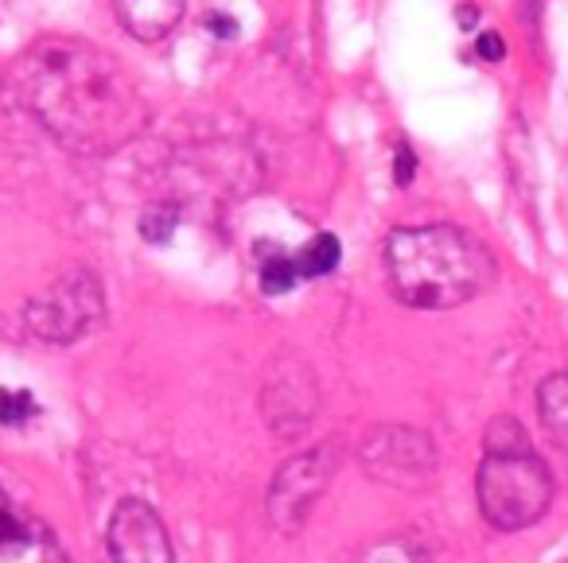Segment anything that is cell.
Listing matches in <instances>:
<instances>
[{
  "mask_svg": "<svg viewBox=\"0 0 568 563\" xmlns=\"http://www.w3.org/2000/svg\"><path fill=\"white\" fill-rule=\"evenodd\" d=\"M20 98L55 141L82 156H110L149 125V102L129 71L74 35H48L17 71Z\"/></svg>",
  "mask_w": 568,
  "mask_h": 563,
  "instance_id": "obj_1",
  "label": "cell"
},
{
  "mask_svg": "<svg viewBox=\"0 0 568 563\" xmlns=\"http://www.w3.org/2000/svg\"><path fill=\"white\" fill-rule=\"evenodd\" d=\"M389 288L405 307L417 311H452L495 284V257L467 229L433 222L389 234L386 242Z\"/></svg>",
  "mask_w": 568,
  "mask_h": 563,
  "instance_id": "obj_2",
  "label": "cell"
},
{
  "mask_svg": "<svg viewBox=\"0 0 568 563\" xmlns=\"http://www.w3.org/2000/svg\"><path fill=\"white\" fill-rule=\"evenodd\" d=\"M475 501L490 529L521 532L552 505V474L537 451L483 454L475 474Z\"/></svg>",
  "mask_w": 568,
  "mask_h": 563,
  "instance_id": "obj_3",
  "label": "cell"
},
{
  "mask_svg": "<svg viewBox=\"0 0 568 563\" xmlns=\"http://www.w3.org/2000/svg\"><path fill=\"white\" fill-rule=\"evenodd\" d=\"M105 319L102 280L90 268H71L28 299V327L51 346H71Z\"/></svg>",
  "mask_w": 568,
  "mask_h": 563,
  "instance_id": "obj_4",
  "label": "cell"
},
{
  "mask_svg": "<svg viewBox=\"0 0 568 563\" xmlns=\"http://www.w3.org/2000/svg\"><path fill=\"white\" fill-rule=\"evenodd\" d=\"M335 467H339V447L335 443H320L312 451L293 454L268 485V524L284 536H296L316 509V501L324 498Z\"/></svg>",
  "mask_w": 568,
  "mask_h": 563,
  "instance_id": "obj_5",
  "label": "cell"
},
{
  "mask_svg": "<svg viewBox=\"0 0 568 563\" xmlns=\"http://www.w3.org/2000/svg\"><path fill=\"white\" fill-rule=\"evenodd\" d=\"M358 462L374 482L397 485V490H420L436 474V443L420 428L378 423L363 436Z\"/></svg>",
  "mask_w": 568,
  "mask_h": 563,
  "instance_id": "obj_6",
  "label": "cell"
},
{
  "mask_svg": "<svg viewBox=\"0 0 568 563\" xmlns=\"http://www.w3.org/2000/svg\"><path fill=\"white\" fill-rule=\"evenodd\" d=\"M113 563H172V540L160 521V513L149 501H121L110 516V532H105Z\"/></svg>",
  "mask_w": 568,
  "mask_h": 563,
  "instance_id": "obj_7",
  "label": "cell"
},
{
  "mask_svg": "<svg viewBox=\"0 0 568 563\" xmlns=\"http://www.w3.org/2000/svg\"><path fill=\"white\" fill-rule=\"evenodd\" d=\"M316 381L312 369H304L301 361H281L276 373L261 389V412H265L268 428L284 439H296L316 416Z\"/></svg>",
  "mask_w": 568,
  "mask_h": 563,
  "instance_id": "obj_8",
  "label": "cell"
},
{
  "mask_svg": "<svg viewBox=\"0 0 568 563\" xmlns=\"http://www.w3.org/2000/svg\"><path fill=\"white\" fill-rule=\"evenodd\" d=\"M0 563H67L59 536L0 485Z\"/></svg>",
  "mask_w": 568,
  "mask_h": 563,
  "instance_id": "obj_9",
  "label": "cell"
},
{
  "mask_svg": "<svg viewBox=\"0 0 568 563\" xmlns=\"http://www.w3.org/2000/svg\"><path fill=\"white\" fill-rule=\"evenodd\" d=\"M187 0H113L121 28L144 43H156L180 24Z\"/></svg>",
  "mask_w": 568,
  "mask_h": 563,
  "instance_id": "obj_10",
  "label": "cell"
},
{
  "mask_svg": "<svg viewBox=\"0 0 568 563\" xmlns=\"http://www.w3.org/2000/svg\"><path fill=\"white\" fill-rule=\"evenodd\" d=\"M537 416L541 428L560 451L568 454V373H552L537 389Z\"/></svg>",
  "mask_w": 568,
  "mask_h": 563,
  "instance_id": "obj_11",
  "label": "cell"
},
{
  "mask_svg": "<svg viewBox=\"0 0 568 563\" xmlns=\"http://www.w3.org/2000/svg\"><path fill=\"white\" fill-rule=\"evenodd\" d=\"M343 257V245L335 234H316L301 253H296V265H301V280L304 276H327L339 268Z\"/></svg>",
  "mask_w": 568,
  "mask_h": 563,
  "instance_id": "obj_12",
  "label": "cell"
},
{
  "mask_svg": "<svg viewBox=\"0 0 568 563\" xmlns=\"http://www.w3.org/2000/svg\"><path fill=\"white\" fill-rule=\"evenodd\" d=\"M296 280H301L296 253L273 249L268 257H261V288H265L268 296H284V291H293Z\"/></svg>",
  "mask_w": 568,
  "mask_h": 563,
  "instance_id": "obj_13",
  "label": "cell"
},
{
  "mask_svg": "<svg viewBox=\"0 0 568 563\" xmlns=\"http://www.w3.org/2000/svg\"><path fill=\"white\" fill-rule=\"evenodd\" d=\"M483 447L487 454H514V451H534L526 428H521L514 416H498V420L487 423V436H483Z\"/></svg>",
  "mask_w": 568,
  "mask_h": 563,
  "instance_id": "obj_14",
  "label": "cell"
},
{
  "mask_svg": "<svg viewBox=\"0 0 568 563\" xmlns=\"http://www.w3.org/2000/svg\"><path fill=\"white\" fill-rule=\"evenodd\" d=\"M363 563H428V552L420 540L389 536V540H378V544L366 552Z\"/></svg>",
  "mask_w": 568,
  "mask_h": 563,
  "instance_id": "obj_15",
  "label": "cell"
},
{
  "mask_svg": "<svg viewBox=\"0 0 568 563\" xmlns=\"http://www.w3.org/2000/svg\"><path fill=\"white\" fill-rule=\"evenodd\" d=\"M36 412V400L28 392L0 389V423H24Z\"/></svg>",
  "mask_w": 568,
  "mask_h": 563,
  "instance_id": "obj_16",
  "label": "cell"
},
{
  "mask_svg": "<svg viewBox=\"0 0 568 563\" xmlns=\"http://www.w3.org/2000/svg\"><path fill=\"white\" fill-rule=\"evenodd\" d=\"M475 55L483 59V63H503L506 59V43L498 32H479V40H475Z\"/></svg>",
  "mask_w": 568,
  "mask_h": 563,
  "instance_id": "obj_17",
  "label": "cell"
},
{
  "mask_svg": "<svg viewBox=\"0 0 568 563\" xmlns=\"http://www.w3.org/2000/svg\"><path fill=\"white\" fill-rule=\"evenodd\" d=\"M413 172H417V156L409 152V144H397V156H394V183L397 187H409Z\"/></svg>",
  "mask_w": 568,
  "mask_h": 563,
  "instance_id": "obj_18",
  "label": "cell"
},
{
  "mask_svg": "<svg viewBox=\"0 0 568 563\" xmlns=\"http://www.w3.org/2000/svg\"><path fill=\"white\" fill-rule=\"evenodd\" d=\"M456 20H459V24H464V28H471L475 20H479V9H475V4H459Z\"/></svg>",
  "mask_w": 568,
  "mask_h": 563,
  "instance_id": "obj_19",
  "label": "cell"
}]
</instances>
